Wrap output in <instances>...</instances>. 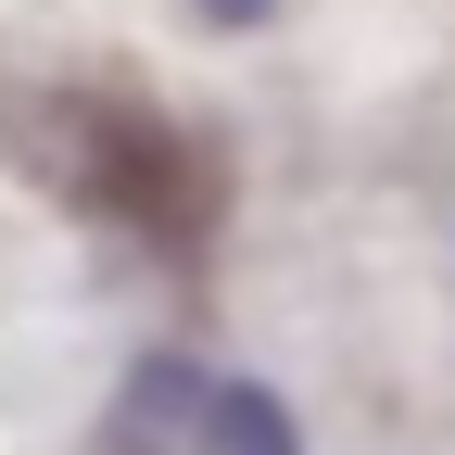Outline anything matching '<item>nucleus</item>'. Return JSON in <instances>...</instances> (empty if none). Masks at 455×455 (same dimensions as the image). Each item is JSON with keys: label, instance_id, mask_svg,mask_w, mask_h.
Instances as JSON below:
<instances>
[{"label": "nucleus", "instance_id": "f257e3e1", "mask_svg": "<svg viewBox=\"0 0 455 455\" xmlns=\"http://www.w3.org/2000/svg\"><path fill=\"white\" fill-rule=\"evenodd\" d=\"M0 140H13L26 178H51L76 215H114V228H164L190 241L215 228V164L140 101H101V89H38V101H0Z\"/></svg>", "mask_w": 455, "mask_h": 455}, {"label": "nucleus", "instance_id": "f03ea898", "mask_svg": "<svg viewBox=\"0 0 455 455\" xmlns=\"http://www.w3.org/2000/svg\"><path fill=\"white\" fill-rule=\"evenodd\" d=\"M190 13H203L215 38H241V26H266V13H278V0H190Z\"/></svg>", "mask_w": 455, "mask_h": 455}]
</instances>
